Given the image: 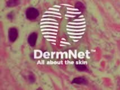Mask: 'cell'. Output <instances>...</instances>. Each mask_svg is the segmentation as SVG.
Returning <instances> with one entry per match:
<instances>
[{"instance_id":"6da1fadb","label":"cell","mask_w":120,"mask_h":90,"mask_svg":"<svg viewBox=\"0 0 120 90\" xmlns=\"http://www.w3.org/2000/svg\"><path fill=\"white\" fill-rule=\"evenodd\" d=\"M38 11L35 8H29L26 11V17L29 20H34L38 17Z\"/></svg>"},{"instance_id":"7a4b0ae2","label":"cell","mask_w":120,"mask_h":90,"mask_svg":"<svg viewBox=\"0 0 120 90\" xmlns=\"http://www.w3.org/2000/svg\"><path fill=\"white\" fill-rule=\"evenodd\" d=\"M18 37V30L15 28H12L9 30V38L11 42H14Z\"/></svg>"},{"instance_id":"3957f363","label":"cell","mask_w":120,"mask_h":90,"mask_svg":"<svg viewBox=\"0 0 120 90\" xmlns=\"http://www.w3.org/2000/svg\"><path fill=\"white\" fill-rule=\"evenodd\" d=\"M37 39V34L36 33H32L30 34L28 38V42L31 46H34Z\"/></svg>"},{"instance_id":"277c9868","label":"cell","mask_w":120,"mask_h":90,"mask_svg":"<svg viewBox=\"0 0 120 90\" xmlns=\"http://www.w3.org/2000/svg\"><path fill=\"white\" fill-rule=\"evenodd\" d=\"M72 83L78 84H87V80L83 77H79L74 79L72 81Z\"/></svg>"},{"instance_id":"5b68a950","label":"cell","mask_w":120,"mask_h":90,"mask_svg":"<svg viewBox=\"0 0 120 90\" xmlns=\"http://www.w3.org/2000/svg\"><path fill=\"white\" fill-rule=\"evenodd\" d=\"M20 0H9L7 3V5L9 7H14L19 5Z\"/></svg>"},{"instance_id":"8992f818","label":"cell","mask_w":120,"mask_h":90,"mask_svg":"<svg viewBox=\"0 0 120 90\" xmlns=\"http://www.w3.org/2000/svg\"><path fill=\"white\" fill-rule=\"evenodd\" d=\"M76 68L79 71H84L87 69L86 66L83 64H77L76 65Z\"/></svg>"},{"instance_id":"52a82bcc","label":"cell","mask_w":120,"mask_h":90,"mask_svg":"<svg viewBox=\"0 0 120 90\" xmlns=\"http://www.w3.org/2000/svg\"><path fill=\"white\" fill-rule=\"evenodd\" d=\"M76 9H77L79 10H83L85 9V6L83 5V4L81 3L80 2H78L76 4Z\"/></svg>"},{"instance_id":"ba28073f","label":"cell","mask_w":120,"mask_h":90,"mask_svg":"<svg viewBox=\"0 0 120 90\" xmlns=\"http://www.w3.org/2000/svg\"><path fill=\"white\" fill-rule=\"evenodd\" d=\"M28 79L30 83H33L35 81V78H34V76L32 74H30L28 76Z\"/></svg>"}]
</instances>
